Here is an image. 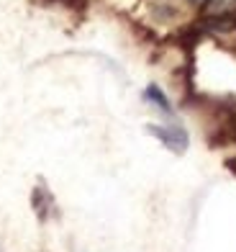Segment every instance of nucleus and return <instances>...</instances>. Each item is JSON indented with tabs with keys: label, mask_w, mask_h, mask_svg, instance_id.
Returning <instances> with one entry per match:
<instances>
[{
	"label": "nucleus",
	"mask_w": 236,
	"mask_h": 252,
	"mask_svg": "<svg viewBox=\"0 0 236 252\" xmlns=\"http://www.w3.org/2000/svg\"><path fill=\"white\" fill-rule=\"evenodd\" d=\"M144 98L152 100L157 108H159L162 113H172V106H170V100H167V95L162 93V88L159 85H149L147 88V93H144Z\"/></svg>",
	"instance_id": "nucleus-2"
},
{
	"label": "nucleus",
	"mask_w": 236,
	"mask_h": 252,
	"mask_svg": "<svg viewBox=\"0 0 236 252\" xmlns=\"http://www.w3.org/2000/svg\"><path fill=\"white\" fill-rule=\"evenodd\" d=\"M187 3H193V5H206L208 0H187Z\"/></svg>",
	"instance_id": "nucleus-3"
},
{
	"label": "nucleus",
	"mask_w": 236,
	"mask_h": 252,
	"mask_svg": "<svg viewBox=\"0 0 236 252\" xmlns=\"http://www.w3.org/2000/svg\"><path fill=\"white\" fill-rule=\"evenodd\" d=\"M147 131L152 136H157L167 150H172L177 155H183L187 150V144H190V136L187 131L183 129V126H159V124H149L147 126Z\"/></svg>",
	"instance_id": "nucleus-1"
}]
</instances>
